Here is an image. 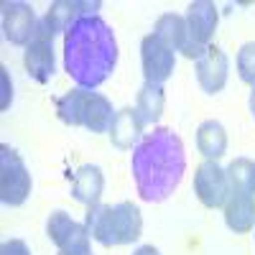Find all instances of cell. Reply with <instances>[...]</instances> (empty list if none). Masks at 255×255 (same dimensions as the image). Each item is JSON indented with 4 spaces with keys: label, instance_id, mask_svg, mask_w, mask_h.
Instances as JSON below:
<instances>
[{
    "label": "cell",
    "instance_id": "603a6c76",
    "mask_svg": "<svg viewBox=\"0 0 255 255\" xmlns=\"http://www.w3.org/2000/svg\"><path fill=\"white\" fill-rule=\"evenodd\" d=\"M56 250H59V255H95L92 248H90V232H87V227H82L79 232H74V235L64 245H59Z\"/></svg>",
    "mask_w": 255,
    "mask_h": 255
},
{
    "label": "cell",
    "instance_id": "9c48e42d",
    "mask_svg": "<svg viewBox=\"0 0 255 255\" xmlns=\"http://www.w3.org/2000/svg\"><path fill=\"white\" fill-rule=\"evenodd\" d=\"M23 67L31 74V79L46 84L54 72H56V59H54V36H49L46 31H41L36 26V33L31 38V44L23 51Z\"/></svg>",
    "mask_w": 255,
    "mask_h": 255
},
{
    "label": "cell",
    "instance_id": "9a60e30c",
    "mask_svg": "<svg viewBox=\"0 0 255 255\" xmlns=\"http://www.w3.org/2000/svg\"><path fill=\"white\" fill-rule=\"evenodd\" d=\"M102 189H105V176H102V168L95 163H84L77 168L74 181H72V197L87 207L100 204L102 197Z\"/></svg>",
    "mask_w": 255,
    "mask_h": 255
},
{
    "label": "cell",
    "instance_id": "7c38bea8",
    "mask_svg": "<svg viewBox=\"0 0 255 255\" xmlns=\"http://www.w3.org/2000/svg\"><path fill=\"white\" fill-rule=\"evenodd\" d=\"M225 225L238 232V235H245L255 227V194L243 189H232L225 199Z\"/></svg>",
    "mask_w": 255,
    "mask_h": 255
},
{
    "label": "cell",
    "instance_id": "ba28073f",
    "mask_svg": "<svg viewBox=\"0 0 255 255\" xmlns=\"http://www.w3.org/2000/svg\"><path fill=\"white\" fill-rule=\"evenodd\" d=\"M184 18H186L191 46H194V54L199 59L204 54V49L209 46L215 31H217V23H220L217 8H215V3H209V0H194V3H189Z\"/></svg>",
    "mask_w": 255,
    "mask_h": 255
},
{
    "label": "cell",
    "instance_id": "cb8c5ba5",
    "mask_svg": "<svg viewBox=\"0 0 255 255\" xmlns=\"http://www.w3.org/2000/svg\"><path fill=\"white\" fill-rule=\"evenodd\" d=\"M0 255H31V250L23 240H5L0 245Z\"/></svg>",
    "mask_w": 255,
    "mask_h": 255
},
{
    "label": "cell",
    "instance_id": "7a4b0ae2",
    "mask_svg": "<svg viewBox=\"0 0 255 255\" xmlns=\"http://www.w3.org/2000/svg\"><path fill=\"white\" fill-rule=\"evenodd\" d=\"M118 64V41L100 15H84L64 33V69L82 90H95Z\"/></svg>",
    "mask_w": 255,
    "mask_h": 255
},
{
    "label": "cell",
    "instance_id": "d6986e66",
    "mask_svg": "<svg viewBox=\"0 0 255 255\" xmlns=\"http://www.w3.org/2000/svg\"><path fill=\"white\" fill-rule=\"evenodd\" d=\"M163 105H166V95H163V87L158 84H143L138 90V97H135V110L143 120V125H156L163 115Z\"/></svg>",
    "mask_w": 255,
    "mask_h": 255
},
{
    "label": "cell",
    "instance_id": "44dd1931",
    "mask_svg": "<svg viewBox=\"0 0 255 255\" xmlns=\"http://www.w3.org/2000/svg\"><path fill=\"white\" fill-rule=\"evenodd\" d=\"M227 179L232 189H243L255 194V161L250 158H235L227 166Z\"/></svg>",
    "mask_w": 255,
    "mask_h": 255
},
{
    "label": "cell",
    "instance_id": "8992f818",
    "mask_svg": "<svg viewBox=\"0 0 255 255\" xmlns=\"http://www.w3.org/2000/svg\"><path fill=\"white\" fill-rule=\"evenodd\" d=\"M100 0H56L49 5L46 15L38 18V28H44L46 33H67L79 18L84 15H97Z\"/></svg>",
    "mask_w": 255,
    "mask_h": 255
},
{
    "label": "cell",
    "instance_id": "ffe728a7",
    "mask_svg": "<svg viewBox=\"0 0 255 255\" xmlns=\"http://www.w3.org/2000/svg\"><path fill=\"white\" fill-rule=\"evenodd\" d=\"M84 225H79V222H74L67 212H61V209H56V212H51L49 215V222H46V235H49V240L59 248V245H64L67 243L74 232H79Z\"/></svg>",
    "mask_w": 255,
    "mask_h": 255
},
{
    "label": "cell",
    "instance_id": "30bf717a",
    "mask_svg": "<svg viewBox=\"0 0 255 255\" xmlns=\"http://www.w3.org/2000/svg\"><path fill=\"white\" fill-rule=\"evenodd\" d=\"M36 26L38 18L28 3H3V36L13 46H28Z\"/></svg>",
    "mask_w": 255,
    "mask_h": 255
},
{
    "label": "cell",
    "instance_id": "277c9868",
    "mask_svg": "<svg viewBox=\"0 0 255 255\" xmlns=\"http://www.w3.org/2000/svg\"><path fill=\"white\" fill-rule=\"evenodd\" d=\"M31 194V174L10 145H0V199L5 207L26 204Z\"/></svg>",
    "mask_w": 255,
    "mask_h": 255
},
{
    "label": "cell",
    "instance_id": "5b68a950",
    "mask_svg": "<svg viewBox=\"0 0 255 255\" xmlns=\"http://www.w3.org/2000/svg\"><path fill=\"white\" fill-rule=\"evenodd\" d=\"M140 67H143V77L148 84L163 87V82L174 74L176 51L168 44H163L156 33H148L140 41Z\"/></svg>",
    "mask_w": 255,
    "mask_h": 255
},
{
    "label": "cell",
    "instance_id": "d4e9b609",
    "mask_svg": "<svg viewBox=\"0 0 255 255\" xmlns=\"http://www.w3.org/2000/svg\"><path fill=\"white\" fill-rule=\"evenodd\" d=\"M0 79H3V102H0V108L8 110L10 97H13V87H10V82H8V72H5V67H0Z\"/></svg>",
    "mask_w": 255,
    "mask_h": 255
},
{
    "label": "cell",
    "instance_id": "4316f807",
    "mask_svg": "<svg viewBox=\"0 0 255 255\" xmlns=\"http://www.w3.org/2000/svg\"><path fill=\"white\" fill-rule=\"evenodd\" d=\"M250 113H253V118H255V87H253V92H250Z\"/></svg>",
    "mask_w": 255,
    "mask_h": 255
},
{
    "label": "cell",
    "instance_id": "6da1fadb",
    "mask_svg": "<svg viewBox=\"0 0 255 255\" xmlns=\"http://www.w3.org/2000/svg\"><path fill=\"white\" fill-rule=\"evenodd\" d=\"M133 181L143 202H163L176 191L186 171V153L181 138L171 128H153L133 148Z\"/></svg>",
    "mask_w": 255,
    "mask_h": 255
},
{
    "label": "cell",
    "instance_id": "5bb4252c",
    "mask_svg": "<svg viewBox=\"0 0 255 255\" xmlns=\"http://www.w3.org/2000/svg\"><path fill=\"white\" fill-rule=\"evenodd\" d=\"M153 33L168 44L174 51H181L186 59H197L194 46H191V38H189V28H186V18L176 15V13H166L156 20V28Z\"/></svg>",
    "mask_w": 255,
    "mask_h": 255
},
{
    "label": "cell",
    "instance_id": "e0dca14e",
    "mask_svg": "<svg viewBox=\"0 0 255 255\" xmlns=\"http://www.w3.org/2000/svg\"><path fill=\"white\" fill-rule=\"evenodd\" d=\"M197 148L207 161H217L227 151V130L217 120H204L197 128Z\"/></svg>",
    "mask_w": 255,
    "mask_h": 255
},
{
    "label": "cell",
    "instance_id": "7402d4cb",
    "mask_svg": "<svg viewBox=\"0 0 255 255\" xmlns=\"http://www.w3.org/2000/svg\"><path fill=\"white\" fill-rule=\"evenodd\" d=\"M238 74L245 84L255 87V41H248L238 51Z\"/></svg>",
    "mask_w": 255,
    "mask_h": 255
},
{
    "label": "cell",
    "instance_id": "4fadbf2b",
    "mask_svg": "<svg viewBox=\"0 0 255 255\" xmlns=\"http://www.w3.org/2000/svg\"><path fill=\"white\" fill-rule=\"evenodd\" d=\"M143 120L138 115L135 108H120L113 118V125H110V143L120 151H128V148H135L143 138Z\"/></svg>",
    "mask_w": 255,
    "mask_h": 255
},
{
    "label": "cell",
    "instance_id": "2e32d148",
    "mask_svg": "<svg viewBox=\"0 0 255 255\" xmlns=\"http://www.w3.org/2000/svg\"><path fill=\"white\" fill-rule=\"evenodd\" d=\"M84 227H87L90 238L97 240L105 248L120 245L118 243V232H115V217H113V207L110 204H95L87 207V215H84Z\"/></svg>",
    "mask_w": 255,
    "mask_h": 255
},
{
    "label": "cell",
    "instance_id": "3957f363",
    "mask_svg": "<svg viewBox=\"0 0 255 255\" xmlns=\"http://www.w3.org/2000/svg\"><path fill=\"white\" fill-rule=\"evenodd\" d=\"M56 113L64 125H72V128L82 125L92 133H108L115 118L113 102L108 97L82 87L56 97Z\"/></svg>",
    "mask_w": 255,
    "mask_h": 255
},
{
    "label": "cell",
    "instance_id": "52a82bcc",
    "mask_svg": "<svg viewBox=\"0 0 255 255\" xmlns=\"http://www.w3.org/2000/svg\"><path fill=\"white\" fill-rule=\"evenodd\" d=\"M194 194L207 209L225 207V199L230 194L227 168H222L217 161H204L194 174Z\"/></svg>",
    "mask_w": 255,
    "mask_h": 255
},
{
    "label": "cell",
    "instance_id": "484cf974",
    "mask_svg": "<svg viewBox=\"0 0 255 255\" xmlns=\"http://www.w3.org/2000/svg\"><path fill=\"white\" fill-rule=\"evenodd\" d=\"M133 255H161L153 245H140V248H135L133 250Z\"/></svg>",
    "mask_w": 255,
    "mask_h": 255
},
{
    "label": "cell",
    "instance_id": "ac0fdd59",
    "mask_svg": "<svg viewBox=\"0 0 255 255\" xmlns=\"http://www.w3.org/2000/svg\"><path fill=\"white\" fill-rule=\"evenodd\" d=\"M113 217H115V232H118V243L120 245H130L140 238L143 232V217L140 209L133 202H120L113 207Z\"/></svg>",
    "mask_w": 255,
    "mask_h": 255
},
{
    "label": "cell",
    "instance_id": "8fae6325",
    "mask_svg": "<svg viewBox=\"0 0 255 255\" xmlns=\"http://www.w3.org/2000/svg\"><path fill=\"white\" fill-rule=\"evenodd\" d=\"M227 72H230L227 54L217 44H209L204 49V54L197 59V82H199V87L209 95H217L227 84Z\"/></svg>",
    "mask_w": 255,
    "mask_h": 255
}]
</instances>
